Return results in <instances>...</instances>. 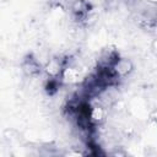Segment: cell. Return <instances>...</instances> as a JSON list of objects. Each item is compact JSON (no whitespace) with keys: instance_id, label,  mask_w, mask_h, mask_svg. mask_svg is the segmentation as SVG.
<instances>
[{"instance_id":"cell-1","label":"cell","mask_w":157,"mask_h":157,"mask_svg":"<svg viewBox=\"0 0 157 157\" xmlns=\"http://www.w3.org/2000/svg\"><path fill=\"white\" fill-rule=\"evenodd\" d=\"M119 61L120 56L115 50L108 53L104 58H102L94 71L83 81L81 92L78 94L86 99H90L101 94L107 88L118 85L120 74L117 66Z\"/></svg>"},{"instance_id":"cell-2","label":"cell","mask_w":157,"mask_h":157,"mask_svg":"<svg viewBox=\"0 0 157 157\" xmlns=\"http://www.w3.org/2000/svg\"><path fill=\"white\" fill-rule=\"evenodd\" d=\"M91 9H92L91 4L87 2L86 0H77L72 6V15H74L75 21H77V22L85 21L87 18Z\"/></svg>"}]
</instances>
